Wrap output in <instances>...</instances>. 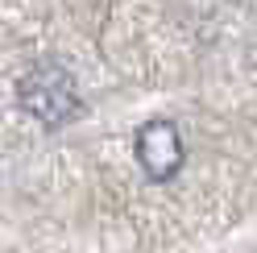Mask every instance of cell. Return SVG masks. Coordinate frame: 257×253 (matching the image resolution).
<instances>
[{"label":"cell","mask_w":257,"mask_h":253,"mask_svg":"<svg viewBox=\"0 0 257 253\" xmlns=\"http://www.w3.org/2000/svg\"><path fill=\"white\" fill-rule=\"evenodd\" d=\"M17 96H21V108L34 120L50 124H67L71 116H79V87H75V75L62 67V62H38L21 83H17Z\"/></svg>","instance_id":"1"},{"label":"cell","mask_w":257,"mask_h":253,"mask_svg":"<svg viewBox=\"0 0 257 253\" xmlns=\"http://www.w3.org/2000/svg\"><path fill=\"white\" fill-rule=\"evenodd\" d=\"M137 162L154 183H166L183 166V137L170 120H150L137 133Z\"/></svg>","instance_id":"2"},{"label":"cell","mask_w":257,"mask_h":253,"mask_svg":"<svg viewBox=\"0 0 257 253\" xmlns=\"http://www.w3.org/2000/svg\"><path fill=\"white\" fill-rule=\"evenodd\" d=\"M253 62H257V46H253Z\"/></svg>","instance_id":"3"}]
</instances>
